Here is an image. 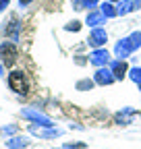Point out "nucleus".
Instances as JSON below:
<instances>
[{"label": "nucleus", "mask_w": 141, "mask_h": 149, "mask_svg": "<svg viewBox=\"0 0 141 149\" xmlns=\"http://www.w3.org/2000/svg\"><path fill=\"white\" fill-rule=\"evenodd\" d=\"M102 13H104L106 17H114L118 10H114V6H112V4H104V6H102Z\"/></svg>", "instance_id": "9"}, {"label": "nucleus", "mask_w": 141, "mask_h": 149, "mask_svg": "<svg viewBox=\"0 0 141 149\" xmlns=\"http://www.w3.org/2000/svg\"><path fill=\"white\" fill-rule=\"evenodd\" d=\"M131 77H133L135 83H141V68H133L131 70Z\"/></svg>", "instance_id": "10"}, {"label": "nucleus", "mask_w": 141, "mask_h": 149, "mask_svg": "<svg viewBox=\"0 0 141 149\" xmlns=\"http://www.w3.org/2000/svg\"><path fill=\"white\" fill-rule=\"evenodd\" d=\"M21 145L25 147V145H27V139H15V141L8 143V147H21Z\"/></svg>", "instance_id": "11"}, {"label": "nucleus", "mask_w": 141, "mask_h": 149, "mask_svg": "<svg viewBox=\"0 0 141 149\" xmlns=\"http://www.w3.org/2000/svg\"><path fill=\"white\" fill-rule=\"evenodd\" d=\"M112 72H114V77H116V79H122V77H125V72H127V64L122 62V60L114 62V66H112Z\"/></svg>", "instance_id": "7"}, {"label": "nucleus", "mask_w": 141, "mask_h": 149, "mask_svg": "<svg viewBox=\"0 0 141 149\" xmlns=\"http://www.w3.org/2000/svg\"><path fill=\"white\" fill-rule=\"evenodd\" d=\"M135 8H141V0H135V2H120L118 13H120V15H127V13L135 10Z\"/></svg>", "instance_id": "4"}, {"label": "nucleus", "mask_w": 141, "mask_h": 149, "mask_svg": "<svg viewBox=\"0 0 141 149\" xmlns=\"http://www.w3.org/2000/svg\"><path fill=\"white\" fill-rule=\"evenodd\" d=\"M66 29H68V31H77V29H79V23H77V21H75V23H68Z\"/></svg>", "instance_id": "12"}, {"label": "nucleus", "mask_w": 141, "mask_h": 149, "mask_svg": "<svg viewBox=\"0 0 141 149\" xmlns=\"http://www.w3.org/2000/svg\"><path fill=\"white\" fill-rule=\"evenodd\" d=\"M8 85L13 91L17 93H27V81H25V74L23 72H10V77H8Z\"/></svg>", "instance_id": "1"}, {"label": "nucleus", "mask_w": 141, "mask_h": 149, "mask_svg": "<svg viewBox=\"0 0 141 149\" xmlns=\"http://www.w3.org/2000/svg\"><path fill=\"white\" fill-rule=\"evenodd\" d=\"M8 6V0H0V10H4Z\"/></svg>", "instance_id": "13"}, {"label": "nucleus", "mask_w": 141, "mask_h": 149, "mask_svg": "<svg viewBox=\"0 0 141 149\" xmlns=\"http://www.w3.org/2000/svg\"><path fill=\"white\" fill-rule=\"evenodd\" d=\"M112 74H114V72H110V70H104V68H102V70H98V77H96V81H98V83H102V85H110V83L116 79V77H112Z\"/></svg>", "instance_id": "3"}, {"label": "nucleus", "mask_w": 141, "mask_h": 149, "mask_svg": "<svg viewBox=\"0 0 141 149\" xmlns=\"http://www.w3.org/2000/svg\"><path fill=\"white\" fill-rule=\"evenodd\" d=\"M89 42H91L94 46L106 44V31H104V29H96V31L91 33V37H89Z\"/></svg>", "instance_id": "5"}, {"label": "nucleus", "mask_w": 141, "mask_h": 149, "mask_svg": "<svg viewBox=\"0 0 141 149\" xmlns=\"http://www.w3.org/2000/svg\"><path fill=\"white\" fill-rule=\"evenodd\" d=\"M91 62L94 64H104V62H108V52L106 50H98L91 54Z\"/></svg>", "instance_id": "6"}, {"label": "nucleus", "mask_w": 141, "mask_h": 149, "mask_svg": "<svg viewBox=\"0 0 141 149\" xmlns=\"http://www.w3.org/2000/svg\"><path fill=\"white\" fill-rule=\"evenodd\" d=\"M102 21H104V17L100 13H91L89 17H87V23H89V25H100Z\"/></svg>", "instance_id": "8"}, {"label": "nucleus", "mask_w": 141, "mask_h": 149, "mask_svg": "<svg viewBox=\"0 0 141 149\" xmlns=\"http://www.w3.org/2000/svg\"><path fill=\"white\" fill-rule=\"evenodd\" d=\"M19 2H21V6H25V4H29V2H31V0H19Z\"/></svg>", "instance_id": "14"}, {"label": "nucleus", "mask_w": 141, "mask_h": 149, "mask_svg": "<svg viewBox=\"0 0 141 149\" xmlns=\"http://www.w3.org/2000/svg\"><path fill=\"white\" fill-rule=\"evenodd\" d=\"M0 58H2V62L6 64V66H13L15 64V60H17V50H15V46L13 44H2L0 46Z\"/></svg>", "instance_id": "2"}]
</instances>
